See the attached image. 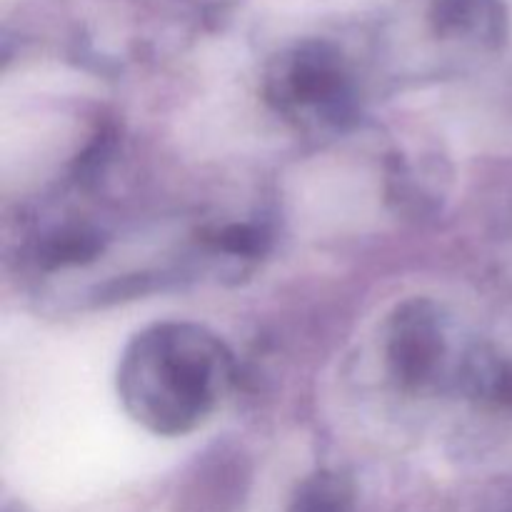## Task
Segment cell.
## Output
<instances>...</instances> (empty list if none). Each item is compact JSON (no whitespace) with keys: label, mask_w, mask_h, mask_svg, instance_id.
<instances>
[{"label":"cell","mask_w":512,"mask_h":512,"mask_svg":"<svg viewBox=\"0 0 512 512\" xmlns=\"http://www.w3.org/2000/svg\"><path fill=\"white\" fill-rule=\"evenodd\" d=\"M270 108L308 135L345 133L360 115V98L348 65L335 48L308 43L283 55L265 78Z\"/></svg>","instance_id":"obj_2"},{"label":"cell","mask_w":512,"mask_h":512,"mask_svg":"<svg viewBox=\"0 0 512 512\" xmlns=\"http://www.w3.org/2000/svg\"><path fill=\"white\" fill-rule=\"evenodd\" d=\"M298 512H350V485L338 473H318L303 485Z\"/></svg>","instance_id":"obj_8"},{"label":"cell","mask_w":512,"mask_h":512,"mask_svg":"<svg viewBox=\"0 0 512 512\" xmlns=\"http://www.w3.org/2000/svg\"><path fill=\"white\" fill-rule=\"evenodd\" d=\"M385 368L405 393H425L445 378L450 365L448 318L430 298L400 303L385 325Z\"/></svg>","instance_id":"obj_3"},{"label":"cell","mask_w":512,"mask_h":512,"mask_svg":"<svg viewBox=\"0 0 512 512\" xmlns=\"http://www.w3.org/2000/svg\"><path fill=\"white\" fill-rule=\"evenodd\" d=\"M108 238L95 225L68 223L50 230L35 248V263L43 270L83 268L105 253Z\"/></svg>","instance_id":"obj_6"},{"label":"cell","mask_w":512,"mask_h":512,"mask_svg":"<svg viewBox=\"0 0 512 512\" xmlns=\"http://www.w3.org/2000/svg\"><path fill=\"white\" fill-rule=\"evenodd\" d=\"M203 245L210 260L218 265L220 275L240 278L253 273L260 260L270 253L273 235L265 225L243 220V223H225L205 233Z\"/></svg>","instance_id":"obj_5"},{"label":"cell","mask_w":512,"mask_h":512,"mask_svg":"<svg viewBox=\"0 0 512 512\" xmlns=\"http://www.w3.org/2000/svg\"><path fill=\"white\" fill-rule=\"evenodd\" d=\"M235 380L228 345L208 328L183 320L140 330L123 350L118 395L125 413L160 438L198 430Z\"/></svg>","instance_id":"obj_1"},{"label":"cell","mask_w":512,"mask_h":512,"mask_svg":"<svg viewBox=\"0 0 512 512\" xmlns=\"http://www.w3.org/2000/svg\"><path fill=\"white\" fill-rule=\"evenodd\" d=\"M453 170L435 153L395 150L385 160V200L405 218H433L448 200Z\"/></svg>","instance_id":"obj_4"},{"label":"cell","mask_w":512,"mask_h":512,"mask_svg":"<svg viewBox=\"0 0 512 512\" xmlns=\"http://www.w3.org/2000/svg\"><path fill=\"white\" fill-rule=\"evenodd\" d=\"M460 388L468 398L493 408L512 410V363L490 350L468 355L460 365Z\"/></svg>","instance_id":"obj_7"}]
</instances>
